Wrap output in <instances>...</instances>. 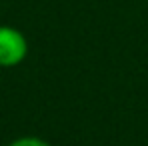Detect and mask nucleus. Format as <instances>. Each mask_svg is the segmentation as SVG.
Returning <instances> with one entry per match:
<instances>
[{
	"instance_id": "f257e3e1",
	"label": "nucleus",
	"mask_w": 148,
	"mask_h": 146,
	"mask_svg": "<svg viewBox=\"0 0 148 146\" xmlns=\"http://www.w3.org/2000/svg\"><path fill=\"white\" fill-rule=\"evenodd\" d=\"M28 38L20 28L0 24V68L20 66L28 56Z\"/></svg>"
},
{
	"instance_id": "f03ea898",
	"label": "nucleus",
	"mask_w": 148,
	"mask_h": 146,
	"mask_svg": "<svg viewBox=\"0 0 148 146\" xmlns=\"http://www.w3.org/2000/svg\"><path fill=\"white\" fill-rule=\"evenodd\" d=\"M8 146H50V142H46V140L40 138V136L28 134V136H18V138H14Z\"/></svg>"
}]
</instances>
